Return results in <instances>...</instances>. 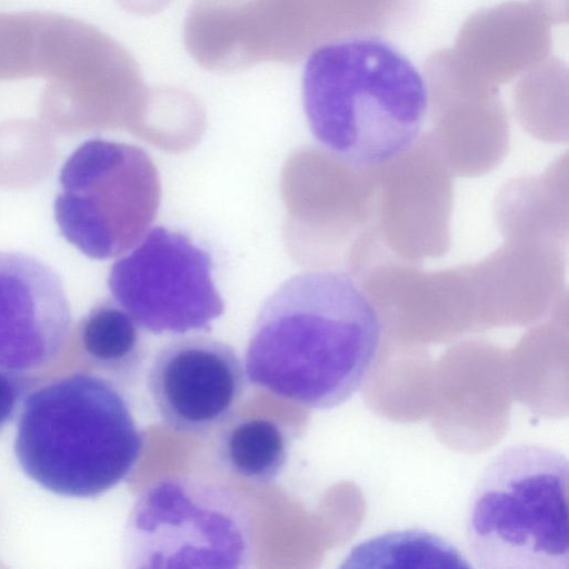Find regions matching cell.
<instances>
[{
    "instance_id": "cell-6",
    "label": "cell",
    "mask_w": 569,
    "mask_h": 569,
    "mask_svg": "<svg viewBox=\"0 0 569 569\" xmlns=\"http://www.w3.org/2000/svg\"><path fill=\"white\" fill-rule=\"evenodd\" d=\"M160 201V174L144 150L92 138L64 161L53 212L69 243L89 258L104 260L142 240Z\"/></svg>"
},
{
    "instance_id": "cell-8",
    "label": "cell",
    "mask_w": 569,
    "mask_h": 569,
    "mask_svg": "<svg viewBox=\"0 0 569 569\" xmlns=\"http://www.w3.org/2000/svg\"><path fill=\"white\" fill-rule=\"evenodd\" d=\"M32 69L33 77L47 79L43 101L51 111L117 110L146 89L123 46L88 22L56 12L42 13Z\"/></svg>"
},
{
    "instance_id": "cell-4",
    "label": "cell",
    "mask_w": 569,
    "mask_h": 569,
    "mask_svg": "<svg viewBox=\"0 0 569 569\" xmlns=\"http://www.w3.org/2000/svg\"><path fill=\"white\" fill-rule=\"evenodd\" d=\"M569 462L541 443L497 453L477 480L466 537L482 569H569Z\"/></svg>"
},
{
    "instance_id": "cell-12",
    "label": "cell",
    "mask_w": 569,
    "mask_h": 569,
    "mask_svg": "<svg viewBox=\"0 0 569 569\" xmlns=\"http://www.w3.org/2000/svg\"><path fill=\"white\" fill-rule=\"evenodd\" d=\"M216 456L229 473L254 483H269L284 468L289 436L269 417L236 415L217 429Z\"/></svg>"
},
{
    "instance_id": "cell-7",
    "label": "cell",
    "mask_w": 569,
    "mask_h": 569,
    "mask_svg": "<svg viewBox=\"0 0 569 569\" xmlns=\"http://www.w3.org/2000/svg\"><path fill=\"white\" fill-rule=\"evenodd\" d=\"M111 267L108 287L136 322L152 333L207 330L224 305L212 278V259L188 236L150 229Z\"/></svg>"
},
{
    "instance_id": "cell-11",
    "label": "cell",
    "mask_w": 569,
    "mask_h": 569,
    "mask_svg": "<svg viewBox=\"0 0 569 569\" xmlns=\"http://www.w3.org/2000/svg\"><path fill=\"white\" fill-rule=\"evenodd\" d=\"M141 327L114 299H102L78 321L74 338L88 362L117 386L134 382L146 359Z\"/></svg>"
},
{
    "instance_id": "cell-1",
    "label": "cell",
    "mask_w": 569,
    "mask_h": 569,
    "mask_svg": "<svg viewBox=\"0 0 569 569\" xmlns=\"http://www.w3.org/2000/svg\"><path fill=\"white\" fill-rule=\"evenodd\" d=\"M382 323L347 273L302 272L262 305L246 350L249 380L311 409H331L362 386L378 355Z\"/></svg>"
},
{
    "instance_id": "cell-13",
    "label": "cell",
    "mask_w": 569,
    "mask_h": 569,
    "mask_svg": "<svg viewBox=\"0 0 569 569\" xmlns=\"http://www.w3.org/2000/svg\"><path fill=\"white\" fill-rule=\"evenodd\" d=\"M341 567L470 568L445 538L421 529L383 532L357 545Z\"/></svg>"
},
{
    "instance_id": "cell-3",
    "label": "cell",
    "mask_w": 569,
    "mask_h": 569,
    "mask_svg": "<svg viewBox=\"0 0 569 569\" xmlns=\"http://www.w3.org/2000/svg\"><path fill=\"white\" fill-rule=\"evenodd\" d=\"M14 455L23 472L64 497L96 498L137 465L143 436L127 398L109 379L72 372L23 400Z\"/></svg>"
},
{
    "instance_id": "cell-9",
    "label": "cell",
    "mask_w": 569,
    "mask_h": 569,
    "mask_svg": "<svg viewBox=\"0 0 569 569\" xmlns=\"http://www.w3.org/2000/svg\"><path fill=\"white\" fill-rule=\"evenodd\" d=\"M236 351L212 337H178L163 345L148 370V392L169 429L189 435L217 430L236 415L247 389Z\"/></svg>"
},
{
    "instance_id": "cell-5",
    "label": "cell",
    "mask_w": 569,
    "mask_h": 569,
    "mask_svg": "<svg viewBox=\"0 0 569 569\" xmlns=\"http://www.w3.org/2000/svg\"><path fill=\"white\" fill-rule=\"evenodd\" d=\"M250 515L231 490L202 478L171 475L148 483L129 512L127 568H249Z\"/></svg>"
},
{
    "instance_id": "cell-2",
    "label": "cell",
    "mask_w": 569,
    "mask_h": 569,
    "mask_svg": "<svg viewBox=\"0 0 569 569\" xmlns=\"http://www.w3.org/2000/svg\"><path fill=\"white\" fill-rule=\"evenodd\" d=\"M301 88L315 139L359 169L409 151L421 134L429 107L419 69L393 44L371 34L315 48L308 54Z\"/></svg>"
},
{
    "instance_id": "cell-10",
    "label": "cell",
    "mask_w": 569,
    "mask_h": 569,
    "mask_svg": "<svg viewBox=\"0 0 569 569\" xmlns=\"http://www.w3.org/2000/svg\"><path fill=\"white\" fill-rule=\"evenodd\" d=\"M71 322L60 276L37 257L0 250V367L47 366L63 349Z\"/></svg>"
},
{
    "instance_id": "cell-15",
    "label": "cell",
    "mask_w": 569,
    "mask_h": 569,
    "mask_svg": "<svg viewBox=\"0 0 569 569\" xmlns=\"http://www.w3.org/2000/svg\"><path fill=\"white\" fill-rule=\"evenodd\" d=\"M120 7L138 16H151L163 10L171 0H116Z\"/></svg>"
},
{
    "instance_id": "cell-14",
    "label": "cell",
    "mask_w": 569,
    "mask_h": 569,
    "mask_svg": "<svg viewBox=\"0 0 569 569\" xmlns=\"http://www.w3.org/2000/svg\"><path fill=\"white\" fill-rule=\"evenodd\" d=\"M27 389L18 371L0 367V432L14 418Z\"/></svg>"
}]
</instances>
